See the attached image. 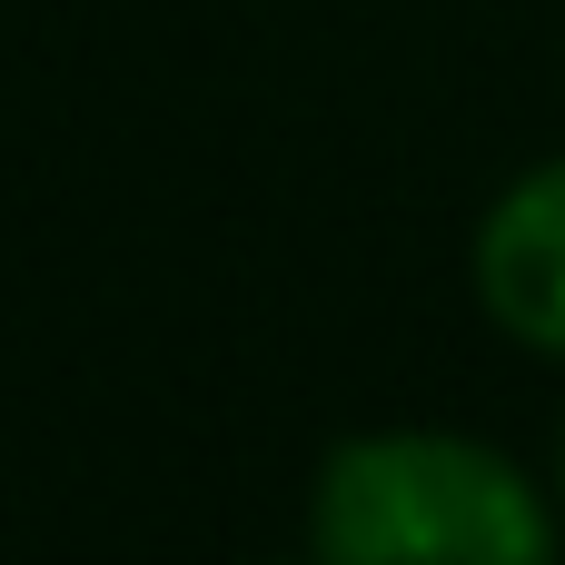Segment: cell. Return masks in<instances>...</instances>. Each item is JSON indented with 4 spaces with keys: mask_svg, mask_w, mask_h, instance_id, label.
Listing matches in <instances>:
<instances>
[{
    "mask_svg": "<svg viewBox=\"0 0 565 565\" xmlns=\"http://www.w3.org/2000/svg\"><path fill=\"white\" fill-rule=\"evenodd\" d=\"M308 536L318 565H556L546 497L477 437H348Z\"/></svg>",
    "mask_w": 565,
    "mask_h": 565,
    "instance_id": "obj_1",
    "label": "cell"
},
{
    "mask_svg": "<svg viewBox=\"0 0 565 565\" xmlns=\"http://www.w3.org/2000/svg\"><path fill=\"white\" fill-rule=\"evenodd\" d=\"M477 298L507 338L565 358V159L526 169L477 228Z\"/></svg>",
    "mask_w": 565,
    "mask_h": 565,
    "instance_id": "obj_2",
    "label": "cell"
},
{
    "mask_svg": "<svg viewBox=\"0 0 565 565\" xmlns=\"http://www.w3.org/2000/svg\"><path fill=\"white\" fill-rule=\"evenodd\" d=\"M556 477H565V437H556Z\"/></svg>",
    "mask_w": 565,
    "mask_h": 565,
    "instance_id": "obj_3",
    "label": "cell"
}]
</instances>
